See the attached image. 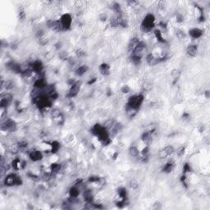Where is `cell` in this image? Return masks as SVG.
I'll return each mask as SVG.
<instances>
[{
	"instance_id": "1",
	"label": "cell",
	"mask_w": 210,
	"mask_h": 210,
	"mask_svg": "<svg viewBox=\"0 0 210 210\" xmlns=\"http://www.w3.org/2000/svg\"><path fill=\"white\" fill-rule=\"evenodd\" d=\"M143 102H144V96L142 94L132 95L128 99V102L126 104L127 105L126 109H132L137 112V110L140 108Z\"/></svg>"
},
{
	"instance_id": "2",
	"label": "cell",
	"mask_w": 210,
	"mask_h": 210,
	"mask_svg": "<svg viewBox=\"0 0 210 210\" xmlns=\"http://www.w3.org/2000/svg\"><path fill=\"white\" fill-rule=\"evenodd\" d=\"M155 17L153 14H147L141 24V30L144 32H149L154 27Z\"/></svg>"
},
{
	"instance_id": "3",
	"label": "cell",
	"mask_w": 210,
	"mask_h": 210,
	"mask_svg": "<svg viewBox=\"0 0 210 210\" xmlns=\"http://www.w3.org/2000/svg\"><path fill=\"white\" fill-rule=\"evenodd\" d=\"M4 183L7 186H18V185H22V180L19 176L12 173V174H9L8 176H7V177L4 180Z\"/></svg>"
},
{
	"instance_id": "4",
	"label": "cell",
	"mask_w": 210,
	"mask_h": 210,
	"mask_svg": "<svg viewBox=\"0 0 210 210\" xmlns=\"http://www.w3.org/2000/svg\"><path fill=\"white\" fill-rule=\"evenodd\" d=\"M60 22L62 24V27L63 31H67L70 29L71 26V22H72V18L71 16L68 13H65L62 16L60 17Z\"/></svg>"
},
{
	"instance_id": "5",
	"label": "cell",
	"mask_w": 210,
	"mask_h": 210,
	"mask_svg": "<svg viewBox=\"0 0 210 210\" xmlns=\"http://www.w3.org/2000/svg\"><path fill=\"white\" fill-rule=\"evenodd\" d=\"M1 129L3 130H5V131L12 132V131H15L16 130V124L13 120L8 119V120L5 121L1 125Z\"/></svg>"
},
{
	"instance_id": "6",
	"label": "cell",
	"mask_w": 210,
	"mask_h": 210,
	"mask_svg": "<svg viewBox=\"0 0 210 210\" xmlns=\"http://www.w3.org/2000/svg\"><path fill=\"white\" fill-rule=\"evenodd\" d=\"M12 96L9 93H5V94H2L1 95V99H0V106L1 108H6L7 106H8V104L11 103Z\"/></svg>"
},
{
	"instance_id": "7",
	"label": "cell",
	"mask_w": 210,
	"mask_h": 210,
	"mask_svg": "<svg viewBox=\"0 0 210 210\" xmlns=\"http://www.w3.org/2000/svg\"><path fill=\"white\" fill-rule=\"evenodd\" d=\"M80 88H81V83L79 82H74V84L71 85L69 92H68V96L71 98L75 97L78 94V93L80 91Z\"/></svg>"
},
{
	"instance_id": "8",
	"label": "cell",
	"mask_w": 210,
	"mask_h": 210,
	"mask_svg": "<svg viewBox=\"0 0 210 210\" xmlns=\"http://www.w3.org/2000/svg\"><path fill=\"white\" fill-rule=\"evenodd\" d=\"M43 63L41 61H39V60H36L35 62H33L31 64V71L35 72V73H41L42 72V70H43Z\"/></svg>"
},
{
	"instance_id": "9",
	"label": "cell",
	"mask_w": 210,
	"mask_h": 210,
	"mask_svg": "<svg viewBox=\"0 0 210 210\" xmlns=\"http://www.w3.org/2000/svg\"><path fill=\"white\" fill-rule=\"evenodd\" d=\"M173 152H174V148H173V146L167 145L159 152V157L161 158H165L167 156H169L172 154H173Z\"/></svg>"
},
{
	"instance_id": "10",
	"label": "cell",
	"mask_w": 210,
	"mask_h": 210,
	"mask_svg": "<svg viewBox=\"0 0 210 210\" xmlns=\"http://www.w3.org/2000/svg\"><path fill=\"white\" fill-rule=\"evenodd\" d=\"M30 158L34 162H38L43 158V154L39 150H32L29 154Z\"/></svg>"
},
{
	"instance_id": "11",
	"label": "cell",
	"mask_w": 210,
	"mask_h": 210,
	"mask_svg": "<svg viewBox=\"0 0 210 210\" xmlns=\"http://www.w3.org/2000/svg\"><path fill=\"white\" fill-rule=\"evenodd\" d=\"M189 35L193 39H199L203 35V31L199 28H192L189 31Z\"/></svg>"
},
{
	"instance_id": "12",
	"label": "cell",
	"mask_w": 210,
	"mask_h": 210,
	"mask_svg": "<svg viewBox=\"0 0 210 210\" xmlns=\"http://www.w3.org/2000/svg\"><path fill=\"white\" fill-rule=\"evenodd\" d=\"M34 86H35V88L39 89V90H43L45 87L47 86V83H46V81H45L43 77H39V78L36 79V81H35Z\"/></svg>"
},
{
	"instance_id": "13",
	"label": "cell",
	"mask_w": 210,
	"mask_h": 210,
	"mask_svg": "<svg viewBox=\"0 0 210 210\" xmlns=\"http://www.w3.org/2000/svg\"><path fill=\"white\" fill-rule=\"evenodd\" d=\"M186 53L190 57H195L198 54V47L195 44H190L187 49H186Z\"/></svg>"
},
{
	"instance_id": "14",
	"label": "cell",
	"mask_w": 210,
	"mask_h": 210,
	"mask_svg": "<svg viewBox=\"0 0 210 210\" xmlns=\"http://www.w3.org/2000/svg\"><path fill=\"white\" fill-rule=\"evenodd\" d=\"M84 199L86 203H93V200H94V194L92 192V190H85L84 194Z\"/></svg>"
},
{
	"instance_id": "15",
	"label": "cell",
	"mask_w": 210,
	"mask_h": 210,
	"mask_svg": "<svg viewBox=\"0 0 210 210\" xmlns=\"http://www.w3.org/2000/svg\"><path fill=\"white\" fill-rule=\"evenodd\" d=\"M99 71L103 75H108L110 74V66L107 63H103L99 66Z\"/></svg>"
},
{
	"instance_id": "16",
	"label": "cell",
	"mask_w": 210,
	"mask_h": 210,
	"mask_svg": "<svg viewBox=\"0 0 210 210\" xmlns=\"http://www.w3.org/2000/svg\"><path fill=\"white\" fill-rule=\"evenodd\" d=\"M88 71V67L86 65H82V66H80L78 67L75 71V75H78V76H81V75H85L86 73Z\"/></svg>"
},
{
	"instance_id": "17",
	"label": "cell",
	"mask_w": 210,
	"mask_h": 210,
	"mask_svg": "<svg viewBox=\"0 0 210 210\" xmlns=\"http://www.w3.org/2000/svg\"><path fill=\"white\" fill-rule=\"evenodd\" d=\"M113 10L114 12V13L116 14V16H118V17H122V7H121V5L119 3H115L113 4Z\"/></svg>"
},
{
	"instance_id": "18",
	"label": "cell",
	"mask_w": 210,
	"mask_h": 210,
	"mask_svg": "<svg viewBox=\"0 0 210 210\" xmlns=\"http://www.w3.org/2000/svg\"><path fill=\"white\" fill-rule=\"evenodd\" d=\"M173 168H174V163L173 162H168L163 166L162 171L166 173H170L173 170Z\"/></svg>"
},
{
	"instance_id": "19",
	"label": "cell",
	"mask_w": 210,
	"mask_h": 210,
	"mask_svg": "<svg viewBox=\"0 0 210 210\" xmlns=\"http://www.w3.org/2000/svg\"><path fill=\"white\" fill-rule=\"evenodd\" d=\"M80 194V190H79V189L77 188L76 186H73V187H71L70 189V190H69V194H70V197L71 198H72V199H75V198H77L78 197V195Z\"/></svg>"
},
{
	"instance_id": "20",
	"label": "cell",
	"mask_w": 210,
	"mask_h": 210,
	"mask_svg": "<svg viewBox=\"0 0 210 210\" xmlns=\"http://www.w3.org/2000/svg\"><path fill=\"white\" fill-rule=\"evenodd\" d=\"M50 146H51V150H50V151H51V153H52L53 154H56V153L58 151V150H59L60 144L58 142V141H53V142L51 143Z\"/></svg>"
},
{
	"instance_id": "21",
	"label": "cell",
	"mask_w": 210,
	"mask_h": 210,
	"mask_svg": "<svg viewBox=\"0 0 210 210\" xmlns=\"http://www.w3.org/2000/svg\"><path fill=\"white\" fill-rule=\"evenodd\" d=\"M154 35H155V37H156L158 42H161V43H165L166 42L164 38L162 37V32L159 30H155L154 31Z\"/></svg>"
},
{
	"instance_id": "22",
	"label": "cell",
	"mask_w": 210,
	"mask_h": 210,
	"mask_svg": "<svg viewBox=\"0 0 210 210\" xmlns=\"http://www.w3.org/2000/svg\"><path fill=\"white\" fill-rule=\"evenodd\" d=\"M129 153L130 154V156L132 157H137L139 155V150H138V148L135 145H131L130 147Z\"/></svg>"
},
{
	"instance_id": "23",
	"label": "cell",
	"mask_w": 210,
	"mask_h": 210,
	"mask_svg": "<svg viewBox=\"0 0 210 210\" xmlns=\"http://www.w3.org/2000/svg\"><path fill=\"white\" fill-rule=\"evenodd\" d=\"M118 196L122 199V200H126V190L125 188H119L118 190Z\"/></svg>"
},
{
	"instance_id": "24",
	"label": "cell",
	"mask_w": 210,
	"mask_h": 210,
	"mask_svg": "<svg viewBox=\"0 0 210 210\" xmlns=\"http://www.w3.org/2000/svg\"><path fill=\"white\" fill-rule=\"evenodd\" d=\"M50 168H51V172L53 173H58L61 170V165L59 163H52Z\"/></svg>"
},
{
	"instance_id": "25",
	"label": "cell",
	"mask_w": 210,
	"mask_h": 210,
	"mask_svg": "<svg viewBox=\"0 0 210 210\" xmlns=\"http://www.w3.org/2000/svg\"><path fill=\"white\" fill-rule=\"evenodd\" d=\"M180 75H181V72H180L177 69H175V70H173V71L171 72V75H172V77L174 79V81H177L178 79H179Z\"/></svg>"
},
{
	"instance_id": "26",
	"label": "cell",
	"mask_w": 210,
	"mask_h": 210,
	"mask_svg": "<svg viewBox=\"0 0 210 210\" xmlns=\"http://www.w3.org/2000/svg\"><path fill=\"white\" fill-rule=\"evenodd\" d=\"M185 154V148L184 147H180L177 150V155L178 157H182Z\"/></svg>"
},
{
	"instance_id": "27",
	"label": "cell",
	"mask_w": 210,
	"mask_h": 210,
	"mask_svg": "<svg viewBox=\"0 0 210 210\" xmlns=\"http://www.w3.org/2000/svg\"><path fill=\"white\" fill-rule=\"evenodd\" d=\"M190 172H191V167H190V164H189V163H186V164H184L183 173H190Z\"/></svg>"
},
{
	"instance_id": "28",
	"label": "cell",
	"mask_w": 210,
	"mask_h": 210,
	"mask_svg": "<svg viewBox=\"0 0 210 210\" xmlns=\"http://www.w3.org/2000/svg\"><path fill=\"white\" fill-rule=\"evenodd\" d=\"M99 177H90L89 179V181L90 182H92V183H95V182H98V181H99Z\"/></svg>"
},
{
	"instance_id": "29",
	"label": "cell",
	"mask_w": 210,
	"mask_h": 210,
	"mask_svg": "<svg viewBox=\"0 0 210 210\" xmlns=\"http://www.w3.org/2000/svg\"><path fill=\"white\" fill-rule=\"evenodd\" d=\"M177 36L180 39H181L185 38V34H184L183 31H180V30H177Z\"/></svg>"
},
{
	"instance_id": "30",
	"label": "cell",
	"mask_w": 210,
	"mask_h": 210,
	"mask_svg": "<svg viewBox=\"0 0 210 210\" xmlns=\"http://www.w3.org/2000/svg\"><path fill=\"white\" fill-rule=\"evenodd\" d=\"M130 186L132 189H136L138 187V183H137V181H135V180H132V181H130Z\"/></svg>"
},
{
	"instance_id": "31",
	"label": "cell",
	"mask_w": 210,
	"mask_h": 210,
	"mask_svg": "<svg viewBox=\"0 0 210 210\" xmlns=\"http://www.w3.org/2000/svg\"><path fill=\"white\" fill-rule=\"evenodd\" d=\"M184 21V16H182V14H181V13H177V22H182Z\"/></svg>"
},
{
	"instance_id": "32",
	"label": "cell",
	"mask_w": 210,
	"mask_h": 210,
	"mask_svg": "<svg viewBox=\"0 0 210 210\" xmlns=\"http://www.w3.org/2000/svg\"><path fill=\"white\" fill-rule=\"evenodd\" d=\"M130 90V87L128 86H124L122 88V92L124 93V94H127V93H129Z\"/></svg>"
},
{
	"instance_id": "33",
	"label": "cell",
	"mask_w": 210,
	"mask_h": 210,
	"mask_svg": "<svg viewBox=\"0 0 210 210\" xmlns=\"http://www.w3.org/2000/svg\"><path fill=\"white\" fill-rule=\"evenodd\" d=\"M144 89H145V90L146 91H150L151 89H152V85H151L150 83H146L144 85Z\"/></svg>"
},
{
	"instance_id": "34",
	"label": "cell",
	"mask_w": 210,
	"mask_h": 210,
	"mask_svg": "<svg viewBox=\"0 0 210 210\" xmlns=\"http://www.w3.org/2000/svg\"><path fill=\"white\" fill-rule=\"evenodd\" d=\"M59 56L62 59H66V58H67V54H66L65 52H62V53H60Z\"/></svg>"
}]
</instances>
